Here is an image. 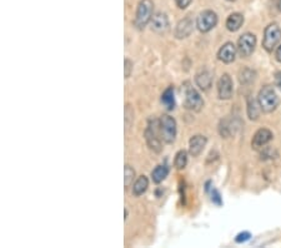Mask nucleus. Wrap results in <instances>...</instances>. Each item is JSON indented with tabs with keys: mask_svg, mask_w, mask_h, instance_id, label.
Wrapping results in <instances>:
<instances>
[{
	"mask_svg": "<svg viewBox=\"0 0 281 248\" xmlns=\"http://www.w3.org/2000/svg\"><path fill=\"white\" fill-rule=\"evenodd\" d=\"M257 101H259V104L264 113L274 112L280 103L279 97H277L276 92L271 85H264L260 89L259 96H257Z\"/></svg>",
	"mask_w": 281,
	"mask_h": 248,
	"instance_id": "nucleus-1",
	"label": "nucleus"
},
{
	"mask_svg": "<svg viewBox=\"0 0 281 248\" xmlns=\"http://www.w3.org/2000/svg\"><path fill=\"white\" fill-rule=\"evenodd\" d=\"M154 3L151 0H142L137 5L134 24L137 29H144L154 16Z\"/></svg>",
	"mask_w": 281,
	"mask_h": 248,
	"instance_id": "nucleus-2",
	"label": "nucleus"
},
{
	"mask_svg": "<svg viewBox=\"0 0 281 248\" xmlns=\"http://www.w3.org/2000/svg\"><path fill=\"white\" fill-rule=\"evenodd\" d=\"M145 139L149 148H150L153 152H162V136H160L159 121H157V119H150V121H149L148 128H146L145 130Z\"/></svg>",
	"mask_w": 281,
	"mask_h": 248,
	"instance_id": "nucleus-3",
	"label": "nucleus"
},
{
	"mask_svg": "<svg viewBox=\"0 0 281 248\" xmlns=\"http://www.w3.org/2000/svg\"><path fill=\"white\" fill-rule=\"evenodd\" d=\"M159 128H160V136H162L163 141L168 144L174 143L175 138H176L177 125H176V121H175L173 117L168 116V114H164V116L160 117Z\"/></svg>",
	"mask_w": 281,
	"mask_h": 248,
	"instance_id": "nucleus-4",
	"label": "nucleus"
},
{
	"mask_svg": "<svg viewBox=\"0 0 281 248\" xmlns=\"http://www.w3.org/2000/svg\"><path fill=\"white\" fill-rule=\"evenodd\" d=\"M281 41V29L279 24L276 23H271L265 28V33H264L263 39V47L266 52L271 53L275 49L279 42Z\"/></svg>",
	"mask_w": 281,
	"mask_h": 248,
	"instance_id": "nucleus-5",
	"label": "nucleus"
},
{
	"mask_svg": "<svg viewBox=\"0 0 281 248\" xmlns=\"http://www.w3.org/2000/svg\"><path fill=\"white\" fill-rule=\"evenodd\" d=\"M256 47V36L251 33H245L237 41V53L242 58H248L254 53Z\"/></svg>",
	"mask_w": 281,
	"mask_h": 248,
	"instance_id": "nucleus-6",
	"label": "nucleus"
},
{
	"mask_svg": "<svg viewBox=\"0 0 281 248\" xmlns=\"http://www.w3.org/2000/svg\"><path fill=\"white\" fill-rule=\"evenodd\" d=\"M217 24V15L213 10H205L199 14L196 19V27L202 33H209Z\"/></svg>",
	"mask_w": 281,
	"mask_h": 248,
	"instance_id": "nucleus-7",
	"label": "nucleus"
},
{
	"mask_svg": "<svg viewBox=\"0 0 281 248\" xmlns=\"http://www.w3.org/2000/svg\"><path fill=\"white\" fill-rule=\"evenodd\" d=\"M185 108L193 112H200L204 107V99L200 96V93L193 87L186 88L185 92Z\"/></svg>",
	"mask_w": 281,
	"mask_h": 248,
	"instance_id": "nucleus-8",
	"label": "nucleus"
},
{
	"mask_svg": "<svg viewBox=\"0 0 281 248\" xmlns=\"http://www.w3.org/2000/svg\"><path fill=\"white\" fill-rule=\"evenodd\" d=\"M233 81H231L229 74H223L222 78L217 83V93H219V98L223 101H228L233 97Z\"/></svg>",
	"mask_w": 281,
	"mask_h": 248,
	"instance_id": "nucleus-9",
	"label": "nucleus"
},
{
	"mask_svg": "<svg viewBox=\"0 0 281 248\" xmlns=\"http://www.w3.org/2000/svg\"><path fill=\"white\" fill-rule=\"evenodd\" d=\"M272 132L271 130L266 129V128H262V129L257 130L254 135V138L251 141V145L254 149H260V148H264L269 142L272 139Z\"/></svg>",
	"mask_w": 281,
	"mask_h": 248,
	"instance_id": "nucleus-10",
	"label": "nucleus"
},
{
	"mask_svg": "<svg viewBox=\"0 0 281 248\" xmlns=\"http://www.w3.org/2000/svg\"><path fill=\"white\" fill-rule=\"evenodd\" d=\"M194 29V23L193 19L190 16H186V18L183 19L177 23L176 28H175V36L177 39H185L193 33Z\"/></svg>",
	"mask_w": 281,
	"mask_h": 248,
	"instance_id": "nucleus-11",
	"label": "nucleus"
},
{
	"mask_svg": "<svg viewBox=\"0 0 281 248\" xmlns=\"http://www.w3.org/2000/svg\"><path fill=\"white\" fill-rule=\"evenodd\" d=\"M236 54H237V47H235L233 43L228 42L225 43L222 48H220L219 53H217V58H219L223 63L229 64V63H233L235 61Z\"/></svg>",
	"mask_w": 281,
	"mask_h": 248,
	"instance_id": "nucleus-12",
	"label": "nucleus"
},
{
	"mask_svg": "<svg viewBox=\"0 0 281 248\" xmlns=\"http://www.w3.org/2000/svg\"><path fill=\"white\" fill-rule=\"evenodd\" d=\"M206 143H208V138L205 136L196 135L191 137L190 141H189V153L193 157H199Z\"/></svg>",
	"mask_w": 281,
	"mask_h": 248,
	"instance_id": "nucleus-13",
	"label": "nucleus"
},
{
	"mask_svg": "<svg viewBox=\"0 0 281 248\" xmlns=\"http://www.w3.org/2000/svg\"><path fill=\"white\" fill-rule=\"evenodd\" d=\"M151 29L157 34H164L169 30V19L165 13H157L151 19Z\"/></svg>",
	"mask_w": 281,
	"mask_h": 248,
	"instance_id": "nucleus-14",
	"label": "nucleus"
},
{
	"mask_svg": "<svg viewBox=\"0 0 281 248\" xmlns=\"http://www.w3.org/2000/svg\"><path fill=\"white\" fill-rule=\"evenodd\" d=\"M244 24V16L240 13H233L226 19V29L229 31H237Z\"/></svg>",
	"mask_w": 281,
	"mask_h": 248,
	"instance_id": "nucleus-15",
	"label": "nucleus"
},
{
	"mask_svg": "<svg viewBox=\"0 0 281 248\" xmlns=\"http://www.w3.org/2000/svg\"><path fill=\"white\" fill-rule=\"evenodd\" d=\"M195 82H196L197 87L202 90H209L211 85H213V75L208 70H203V72L197 74Z\"/></svg>",
	"mask_w": 281,
	"mask_h": 248,
	"instance_id": "nucleus-16",
	"label": "nucleus"
},
{
	"mask_svg": "<svg viewBox=\"0 0 281 248\" xmlns=\"http://www.w3.org/2000/svg\"><path fill=\"white\" fill-rule=\"evenodd\" d=\"M162 103L168 110H173L176 105L175 102V94H174V87H168L162 94Z\"/></svg>",
	"mask_w": 281,
	"mask_h": 248,
	"instance_id": "nucleus-17",
	"label": "nucleus"
},
{
	"mask_svg": "<svg viewBox=\"0 0 281 248\" xmlns=\"http://www.w3.org/2000/svg\"><path fill=\"white\" fill-rule=\"evenodd\" d=\"M148 187H149L148 177L140 176L133 184V195L135 197L143 196L146 192V189H148Z\"/></svg>",
	"mask_w": 281,
	"mask_h": 248,
	"instance_id": "nucleus-18",
	"label": "nucleus"
},
{
	"mask_svg": "<svg viewBox=\"0 0 281 248\" xmlns=\"http://www.w3.org/2000/svg\"><path fill=\"white\" fill-rule=\"evenodd\" d=\"M260 110H262V107H260L259 101H255L252 97H249L248 98V116L251 121H257L260 116Z\"/></svg>",
	"mask_w": 281,
	"mask_h": 248,
	"instance_id": "nucleus-19",
	"label": "nucleus"
},
{
	"mask_svg": "<svg viewBox=\"0 0 281 248\" xmlns=\"http://www.w3.org/2000/svg\"><path fill=\"white\" fill-rule=\"evenodd\" d=\"M168 175H169V167L166 164H159L157 167H155V169L151 172L153 181L157 184L162 183L166 177H168Z\"/></svg>",
	"mask_w": 281,
	"mask_h": 248,
	"instance_id": "nucleus-20",
	"label": "nucleus"
},
{
	"mask_svg": "<svg viewBox=\"0 0 281 248\" xmlns=\"http://www.w3.org/2000/svg\"><path fill=\"white\" fill-rule=\"evenodd\" d=\"M176 169H184L188 164V153L185 150H179L175 156V162H174Z\"/></svg>",
	"mask_w": 281,
	"mask_h": 248,
	"instance_id": "nucleus-21",
	"label": "nucleus"
},
{
	"mask_svg": "<svg viewBox=\"0 0 281 248\" xmlns=\"http://www.w3.org/2000/svg\"><path fill=\"white\" fill-rule=\"evenodd\" d=\"M255 75H256V74H255L254 70L246 68V69H244L243 72L240 73V83H242V84H249V83L254 82Z\"/></svg>",
	"mask_w": 281,
	"mask_h": 248,
	"instance_id": "nucleus-22",
	"label": "nucleus"
},
{
	"mask_svg": "<svg viewBox=\"0 0 281 248\" xmlns=\"http://www.w3.org/2000/svg\"><path fill=\"white\" fill-rule=\"evenodd\" d=\"M134 179H135V170H134L133 167L126 164L125 165V188L130 187V184H133Z\"/></svg>",
	"mask_w": 281,
	"mask_h": 248,
	"instance_id": "nucleus-23",
	"label": "nucleus"
},
{
	"mask_svg": "<svg viewBox=\"0 0 281 248\" xmlns=\"http://www.w3.org/2000/svg\"><path fill=\"white\" fill-rule=\"evenodd\" d=\"M211 201H213L216 206H222L223 204L222 196H220V193L217 192L215 188H211Z\"/></svg>",
	"mask_w": 281,
	"mask_h": 248,
	"instance_id": "nucleus-24",
	"label": "nucleus"
},
{
	"mask_svg": "<svg viewBox=\"0 0 281 248\" xmlns=\"http://www.w3.org/2000/svg\"><path fill=\"white\" fill-rule=\"evenodd\" d=\"M276 157V152L271 148H265L262 152V159H272Z\"/></svg>",
	"mask_w": 281,
	"mask_h": 248,
	"instance_id": "nucleus-25",
	"label": "nucleus"
},
{
	"mask_svg": "<svg viewBox=\"0 0 281 248\" xmlns=\"http://www.w3.org/2000/svg\"><path fill=\"white\" fill-rule=\"evenodd\" d=\"M251 237V235L249 232H242L239 233V235L236 236V238H235V241L237 242V243H244V242L249 241Z\"/></svg>",
	"mask_w": 281,
	"mask_h": 248,
	"instance_id": "nucleus-26",
	"label": "nucleus"
},
{
	"mask_svg": "<svg viewBox=\"0 0 281 248\" xmlns=\"http://www.w3.org/2000/svg\"><path fill=\"white\" fill-rule=\"evenodd\" d=\"M125 78L128 79L130 77L131 72H133V62H130L129 59H125Z\"/></svg>",
	"mask_w": 281,
	"mask_h": 248,
	"instance_id": "nucleus-27",
	"label": "nucleus"
},
{
	"mask_svg": "<svg viewBox=\"0 0 281 248\" xmlns=\"http://www.w3.org/2000/svg\"><path fill=\"white\" fill-rule=\"evenodd\" d=\"M191 2H193V0H175V3H176L179 9H186V8L191 4Z\"/></svg>",
	"mask_w": 281,
	"mask_h": 248,
	"instance_id": "nucleus-28",
	"label": "nucleus"
},
{
	"mask_svg": "<svg viewBox=\"0 0 281 248\" xmlns=\"http://www.w3.org/2000/svg\"><path fill=\"white\" fill-rule=\"evenodd\" d=\"M275 85L281 90V72L275 73Z\"/></svg>",
	"mask_w": 281,
	"mask_h": 248,
	"instance_id": "nucleus-29",
	"label": "nucleus"
},
{
	"mask_svg": "<svg viewBox=\"0 0 281 248\" xmlns=\"http://www.w3.org/2000/svg\"><path fill=\"white\" fill-rule=\"evenodd\" d=\"M275 58H276V61L281 63V45H279L276 49V52H275Z\"/></svg>",
	"mask_w": 281,
	"mask_h": 248,
	"instance_id": "nucleus-30",
	"label": "nucleus"
},
{
	"mask_svg": "<svg viewBox=\"0 0 281 248\" xmlns=\"http://www.w3.org/2000/svg\"><path fill=\"white\" fill-rule=\"evenodd\" d=\"M276 5H277V9H279L281 11V0H277Z\"/></svg>",
	"mask_w": 281,
	"mask_h": 248,
	"instance_id": "nucleus-31",
	"label": "nucleus"
},
{
	"mask_svg": "<svg viewBox=\"0 0 281 248\" xmlns=\"http://www.w3.org/2000/svg\"><path fill=\"white\" fill-rule=\"evenodd\" d=\"M228 2H235V0H228Z\"/></svg>",
	"mask_w": 281,
	"mask_h": 248,
	"instance_id": "nucleus-32",
	"label": "nucleus"
}]
</instances>
